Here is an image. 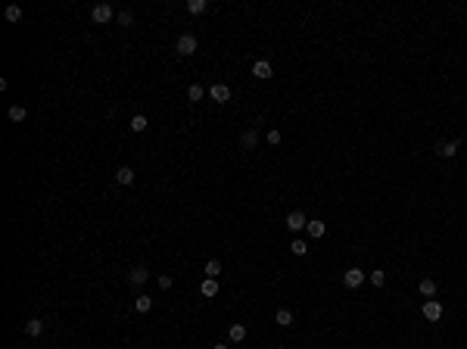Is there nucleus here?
<instances>
[{
    "label": "nucleus",
    "mask_w": 467,
    "mask_h": 349,
    "mask_svg": "<svg viewBox=\"0 0 467 349\" xmlns=\"http://www.w3.org/2000/svg\"><path fill=\"white\" fill-rule=\"evenodd\" d=\"M197 47L200 44H197V38H193V35H181V38H178V44H175V50L181 56H193V53H197Z\"/></svg>",
    "instance_id": "nucleus-2"
},
{
    "label": "nucleus",
    "mask_w": 467,
    "mask_h": 349,
    "mask_svg": "<svg viewBox=\"0 0 467 349\" xmlns=\"http://www.w3.org/2000/svg\"><path fill=\"white\" fill-rule=\"evenodd\" d=\"M305 225H309V221H305V215H302V212H299V209H293V212H290V215H287V228H290V231H293V234H296V231H302V228H305Z\"/></svg>",
    "instance_id": "nucleus-7"
},
{
    "label": "nucleus",
    "mask_w": 467,
    "mask_h": 349,
    "mask_svg": "<svg viewBox=\"0 0 467 349\" xmlns=\"http://www.w3.org/2000/svg\"><path fill=\"white\" fill-rule=\"evenodd\" d=\"M218 275H222V262H218V259H209V262H206V278H218Z\"/></svg>",
    "instance_id": "nucleus-22"
},
{
    "label": "nucleus",
    "mask_w": 467,
    "mask_h": 349,
    "mask_svg": "<svg viewBox=\"0 0 467 349\" xmlns=\"http://www.w3.org/2000/svg\"><path fill=\"white\" fill-rule=\"evenodd\" d=\"M227 337H231V343H243V340H246V327L243 325H231V327H227Z\"/></svg>",
    "instance_id": "nucleus-16"
},
{
    "label": "nucleus",
    "mask_w": 467,
    "mask_h": 349,
    "mask_svg": "<svg viewBox=\"0 0 467 349\" xmlns=\"http://www.w3.org/2000/svg\"><path fill=\"white\" fill-rule=\"evenodd\" d=\"M206 10H209L206 0H187V13H190V16H200V13H206Z\"/></svg>",
    "instance_id": "nucleus-18"
},
{
    "label": "nucleus",
    "mask_w": 467,
    "mask_h": 349,
    "mask_svg": "<svg viewBox=\"0 0 467 349\" xmlns=\"http://www.w3.org/2000/svg\"><path fill=\"white\" fill-rule=\"evenodd\" d=\"M200 293L202 296H215L218 293V278H206V280H202V287H200Z\"/></svg>",
    "instance_id": "nucleus-17"
},
{
    "label": "nucleus",
    "mask_w": 467,
    "mask_h": 349,
    "mask_svg": "<svg viewBox=\"0 0 467 349\" xmlns=\"http://www.w3.org/2000/svg\"><path fill=\"white\" fill-rule=\"evenodd\" d=\"M268 143H271V147H274V143H280V131H277V128L268 131Z\"/></svg>",
    "instance_id": "nucleus-29"
},
{
    "label": "nucleus",
    "mask_w": 467,
    "mask_h": 349,
    "mask_svg": "<svg viewBox=\"0 0 467 349\" xmlns=\"http://www.w3.org/2000/svg\"><path fill=\"white\" fill-rule=\"evenodd\" d=\"M10 122H25V118H28V109H25L22 103H16V106H10Z\"/></svg>",
    "instance_id": "nucleus-15"
},
{
    "label": "nucleus",
    "mask_w": 467,
    "mask_h": 349,
    "mask_svg": "<svg viewBox=\"0 0 467 349\" xmlns=\"http://www.w3.org/2000/svg\"><path fill=\"white\" fill-rule=\"evenodd\" d=\"M371 284H374V287H383V284H386V271H380V268L371 271Z\"/></svg>",
    "instance_id": "nucleus-26"
},
{
    "label": "nucleus",
    "mask_w": 467,
    "mask_h": 349,
    "mask_svg": "<svg viewBox=\"0 0 467 349\" xmlns=\"http://www.w3.org/2000/svg\"><path fill=\"white\" fill-rule=\"evenodd\" d=\"M202 84H190V88H187V100H193V103H197V100H202Z\"/></svg>",
    "instance_id": "nucleus-24"
},
{
    "label": "nucleus",
    "mask_w": 467,
    "mask_h": 349,
    "mask_svg": "<svg viewBox=\"0 0 467 349\" xmlns=\"http://www.w3.org/2000/svg\"><path fill=\"white\" fill-rule=\"evenodd\" d=\"M364 278H368V275H364L361 268H349V271L343 275V284L349 287V290H355V287H361V284H364Z\"/></svg>",
    "instance_id": "nucleus-3"
},
{
    "label": "nucleus",
    "mask_w": 467,
    "mask_h": 349,
    "mask_svg": "<svg viewBox=\"0 0 467 349\" xmlns=\"http://www.w3.org/2000/svg\"><path fill=\"white\" fill-rule=\"evenodd\" d=\"M115 19H118V25H122V28H128V25L134 22V13H131V10H118Z\"/></svg>",
    "instance_id": "nucleus-23"
},
{
    "label": "nucleus",
    "mask_w": 467,
    "mask_h": 349,
    "mask_svg": "<svg viewBox=\"0 0 467 349\" xmlns=\"http://www.w3.org/2000/svg\"><path fill=\"white\" fill-rule=\"evenodd\" d=\"M3 16H6V22H19V19H22V6H19V3H10Z\"/></svg>",
    "instance_id": "nucleus-21"
},
{
    "label": "nucleus",
    "mask_w": 467,
    "mask_h": 349,
    "mask_svg": "<svg viewBox=\"0 0 467 349\" xmlns=\"http://www.w3.org/2000/svg\"><path fill=\"white\" fill-rule=\"evenodd\" d=\"M305 231H309L311 240H321V237H324V231H327V225H324L321 218H315V221H309V225H305Z\"/></svg>",
    "instance_id": "nucleus-9"
},
{
    "label": "nucleus",
    "mask_w": 467,
    "mask_h": 349,
    "mask_svg": "<svg viewBox=\"0 0 467 349\" xmlns=\"http://www.w3.org/2000/svg\"><path fill=\"white\" fill-rule=\"evenodd\" d=\"M90 19L97 22V25H106V22H112V19H115V10H112V3H97V6H90Z\"/></svg>",
    "instance_id": "nucleus-1"
},
{
    "label": "nucleus",
    "mask_w": 467,
    "mask_h": 349,
    "mask_svg": "<svg viewBox=\"0 0 467 349\" xmlns=\"http://www.w3.org/2000/svg\"><path fill=\"white\" fill-rule=\"evenodd\" d=\"M134 309H137L140 315H147V312L153 309V300H150L147 293H143V296H137V300H134Z\"/></svg>",
    "instance_id": "nucleus-20"
},
{
    "label": "nucleus",
    "mask_w": 467,
    "mask_h": 349,
    "mask_svg": "<svg viewBox=\"0 0 467 349\" xmlns=\"http://www.w3.org/2000/svg\"><path fill=\"white\" fill-rule=\"evenodd\" d=\"M252 75L265 81V78H271V75H274V69H271V63H268V59H259V63L252 66Z\"/></svg>",
    "instance_id": "nucleus-10"
},
{
    "label": "nucleus",
    "mask_w": 467,
    "mask_h": 349,
    "mask_svg": "<svg viewBox=\"0 0 467 349\" xmlns=\"http://www.w3.org/2000/svg\"><path fill=\"white\" fill-rule=\"evenodd\" d=\"M277 349H287V346H277Z\"/></svg>",
    "instance_id": "nucleus-31"
},
{
    "label": "nucleus",
    "mask_w": 467,
    "mask_h": 349,
    "mask_svg": "<svg viewBox=\"0 0 467 349\" xmlns=\"http://www.w3.org/2000/svg\"><path fill=\"white\" fill-rule=\"evenodd\" d=\"M418 290H421V296H427V300H433V296H436V280H433V278H421Z\"/></svg>",
    "instance_id": "nucleus-11"
},
{
    "label": "nucleus",
    "mask_w": 467,
    "mask_h": 349,
    "mask_svg": "<svg viewBox=\"0 0 467 349\" xmlns=\"http://www.w3.org/2000/svg\"><path fill=\"white\" fill-rule=\"evenodd\" d=\"M147 125H150V122H147V116H134V118H131V131H137V134H140V131H147Z\"/></svg>",
    "instance_id": "nucleus-25"
},
{
    "label": "nucleus",
    "mask_w": 467,
    "mask_h": 349,
    "mask_svg": "<svg viewBox=\"0 0 467 349\" xmlns=\"http://www.w3.org/2000/svg\"><path fill=\"white\" fill-rule=\"evenodd\" d=\"M131 181H134V168H131V165H118L115 184H131Z\"/></svg>",
    "instance_id": "nucleus-14"
},
{
    "label": "nucleus",
    "mask_w": 467,
    "mask_h": 349,
    "mask_svg": "<svg viewBox=\"0 0 467 349\" xmlns=\"http://www.w3.org/2000/svg\"><path fill=\"white\" fill-rule=\"evenodd\" d=\"M156 284H159V290H168V287H172L175 280H172V275H159V280H156Z\"/></svg>",
    "instance_id": "nucleus-28"
},
{
    "label": "nucleus",
    "mask_w": 467,
    "mask_h": 349,
    "mask_svg": "<svg viewBox=\"0 0 467 349\" xmlns=\"http://www.w3.org/2000/svg\"><path fill=\"white\" fill-rule=\"evenodd\" d=\"M147 280H150V271L143 268V265H137V268L128 271V284H131V287H143Z\"/></svg>",
    "instance_id": "nucleus-5"
},
{
    "label": "nucleus",
    "mask_w": 467,
    "mask_h": 349,
    "mask_svg": "<svg viewBox=\"0 0 467 349\" xmlns=\"http://www.w3.org/2000/svg\"><path fill=\"white\" fill-rule=\"evenodd\" d=\"M423 318H427V321H439V318H443V302H439V300H427V302H423Z\"/></svg>",
    "instance_id": "nucleus-4"
},
{
    "label": "nucleus",
    "mask_w": 467,
    "mask_h": 349,
    "mask_svg": "<svg viewBox=\"0 0 467 349\" xmlns=\"http://www.w3.org/2000/svg\"><path fill=\"white\" fill-rule=\"evenodd\" d=\"M212 349H227V346H224V343H215V346H212Z\"/></svg>",
    "instance_id": "nucleus-30"
},
{
    "label": "nucleus",
    "mask_w": 467,
    "mask_h": 349,
    "mask_svg": "<svg viewBox=\"0 0 467 349\" xmlns=\"http://www.w3.org/2000/svg\"><path fill=\"white\" fill-rule=\"evenodd\" d=\"M458 147H461V143H458V140H448V143H436V156H445V159H448V156H455V153H458Z\"/></svg>",
    "instance_id": "nucleus-13"
},
{
    "label": "nucleus",
    "mask_w": 467,
    "mask_h": 349,
    "mask_svg": "<svg viewBox=\"0 0 467 349\" xmlns=\"http://www.w3.org/2000/svg\"><path fill=\"white\" fill-rule=\"evenodd\" d=\"M209 97L218 100V103H227V100H231V88L218 81V84H212V88H209Z\"/></svg>",
    "instance_id": "nucleus-6"
},
{
    "label": "nucleus",
    "mask_w": 467,
    "mask_h": 349,
    "mask_svg": "<svg viewBox=\"0 0 467 349\" xmlns=\"http://www.w3.org/2000/svg\"><path fill=\"white\" fill-rule=\"evenodd\" d=\"M240 143H243V150H256V143H259V128H256V125L240 134Z\"/></svg>",
    "instance_id": "nucleus-8"
},
{
    "label": "nucleus",
    "mask_w": 467,
    "mask_h": 349,
    "mask_svg": "<svg viewBox=\"0 0 467 349\" xmlns=\"http://www.w3.org/2000/svg\"><path fill=\"white\" fill-rule=\"evenodd\" d=\"M274 321H277L280 327H290V325H293V312H290V309H277Z\"/></svg>",
    "instance_id": "nucleus-19"
},
{
    "label": "nucleus",
    "mask_w": 467,
    "mask_h": 349,
    "mask_svg": "<svg viewBox=\"0 0 467 349\" xmlns=\"http://www.w3.org/2000/svg\"><path fill=\"white\" fill-rule=\"evenodd\" d=\"M25 334H28V337H41V334H44V321H41V318H28V321H25Z\"/></svg>",
    "instance_id": "nucleus-12"
},
{
    "label": "nucleus",
    "mask_w": 467,
    "mask_h": 349,
    "mask_svg": "<svg viewBox=\"0 0 467 349\" xmlns=\"http://www.w3.org/2000/svg\"><path fill=\"white\" fill-rule=\"evenodd\" d=\"M290 250H293V256H305V253H309V243H305V240H293Z\"/></svg>",
    "instance_id": "nucleus-27"
}]
</instances>
